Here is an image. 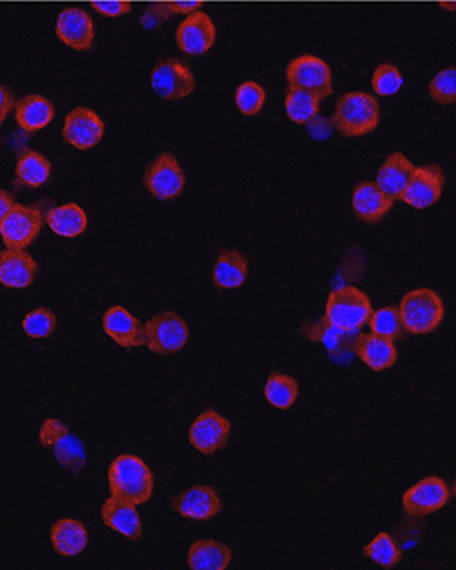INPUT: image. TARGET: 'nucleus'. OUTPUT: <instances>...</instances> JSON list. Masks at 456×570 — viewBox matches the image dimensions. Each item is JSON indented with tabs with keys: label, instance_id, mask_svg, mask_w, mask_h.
<instances>
[{
	"label": "nucleus",
	"instance_id": "nucleus-7",
	"mask_svg": "<svg viewBox=\"0 0 456 570\" xmlns=\"http://www.w3.org/2000/svg\"><path fill=\"white\" fill-rule=\"evenodd\" d=\"M289 88H301L316 95L319 100L332 95V70L322 58L301 55L287 65Z\"/></svg>",
	"mask_w": 456,
	"mask_h": 570
},
{
	"label": "nucleus",
	"instance_id": "nucleus-6",
	"mask_svg": "<svg viewBox=\"0 0 456 570\" xmlns=\"http://www.w3.org/2000/svg\"><path fill=\"white\" fill-rule=\"evenodd\" d=\"M40 445L54 451L55 459L72 473H78L87 463V456L82 443L68 430V426L59 418H47L39 431Z\"/></svg>",
	"mask_w": 456,
	"mask_h": 570
},
{
	"label": "nucleus",
	"instance_id": "nucleus-20",
	"mask_svg": "<svg viewBox=\"0 0 456 570\" xmlns=\"http://www.w3.org/2000/svg\"><path fill=\"white\" fill-rule=\"evenodd\" d=\"M395 199L390 198L375 183L365 181L355 188L352 208L357 218L367 224H377L389 214Z\"/></svg>",
	"mask_w": 456,
	"mask_h": 570
},
{
	"label": "nucleus",
	"instance_id": "nucleus-37",
	"mask_svg": "<svg viewBox=\"0 0 456 570\" xmlns=\"http://www.w3.org/2000/svg\"><path fill=\"white\" fill-rule=\"evenodd\" d=\"M402 85V73L392 63H382L372 75V87L379 97H392L400 92Z\"/></svg>",
	"mask_w": 456,
	"mask_h": 570
},
{
	"label": "nucleus",
	"instance_id": "nucleus-43",
	"mask_svg": "<svg viewBox=\"0 0 456 570\" xmlns=\"http://www.w3.org/2000/svg\"><path fill=\"white\" fill-rule=\"evenodd\" d=\"M14 204L15 201L12 198V194L7 193L4 189H0V226L4 223V219L7 218V214H9Z\"/></svg>",
	"mask_w": 456,
	"mask_h": 570
},
{
	"label": "nucleus",
	"instance_id": "nucleus-15",
	"mask_svg": "<svg viewBox=\"0 0 456 570\" xmlns=\"http://www.w3.org/2000/svg\"><path fill=\"white\" fill-rule=\"evenodd\" d=\"M216 42V27L208 14L196 10L193 14L186 15L176 30V44L181 52L199 57L209 52Z\"/></svg>",
	"mask_w": 456,
	"mask_h": 570
},
{
	"label": "nucleus",
	"instance_id": "nucleus-39",
	"mask_svg": "<svg viewBox=\"0 0 456 570\" xmlns=\"http://www.w3.org/2000/svg\"><path fill=\"white\" fill-rule=\"evenodd\" d=\"M170 17V10L166 7V2H155V4H150L145 14L141 15L140 22L146 29H153L156 25L166 22Z\"/></svg>",
	"mask_w": 456,
	"mask_h": 570
},
{
	"label": "nucleus",
	"instance_id": "nucleus-44",
	"mask_svg": "<svg viewBox=\"0 0 456 570\" xmlns=\"http://www.w3.org/2000/svg\"><path fill=\"white\" fill-rule=\"evenodd\" d=\"M440 5H442L443 9L452 10V12L455 10V4H453V2H442Z\"/></svg>",
	"mask_w": 456,
	"mask_h": 570
},
{
	"label": "nucleus",
	"instance_id": "nucleus-4",
	"mask_svg": "<svg viewBox=\"0 0 456 570\" xmlns=\"http://www.w3.org/2000/svg\"><path fill=\"white\" fill-rule=\"evenodd\" d=\"M369 295L357 287H340L330 292L326 304V317L330 325L345 332H357L369 322L372 315Z\"/></svg>",
	"mask_w": 456,
	"mask_h": 570
},
{
	"label": "nucleus",
	"instance_id": "nucleus-2",
	"mask_svg": "<svg viewBox=\"0 0 456 570\" xmlns=\"http://www.w3.org/2000/svg\"><path fill=\"white\" fill-rule=\"evenodd\" d=\"M334 125L347 138L369 135L379 126L380 105L365 92L345 93L335 103Z\"/></svg>",
	"mask_w": 456,
	"mask_h": 570
},
{
	"label": "nucleus",
	"instance_id": "nucleus-8",
	"mask_svg": "<svg viewBox=\"0 0 456 570\" xmlns=\"http://www.w3.org/2000/svg\"><path fill=\"white\" fill-rule=\"evenodd\" d=\"M151 87L158 97L181 100L195 92V75L186 63L178 58H166L156 63L151 72Z\"/></svg>",
	"mask_w": 456,
	"mask_h": 570
},
{
	"label": "nucleus",
	"instance_id": "nucleus-9",
	"mask_svg": "<svg viewBox=\"0 0 456 570\" xmlns=\"http://www.w3.org/2000/svg\"><path fill=\"white\" fill-rule=\"evenodd\" d=\"M44 226L39 208L15 203L0 226V236L7 249H27L34 244Z\"/></svg>",
	"mask_w": 456,
	"mask_h": 570
},
{
	"label": "nucleus",
	"instance_id": "nucleus-34",
	"mask_svg": "<svg viewBox=\"0 0 456 570\" xmlns=\"http://www.w3.org/2000/svg\"><path fill=\"white\" fill-rule=\"evenodd\" d=\"M367 324L370 325L372 334L380 335L385 339H402L403 334H405L397 307H384V309L375 310L370 315Z\"/></svg>",
	"mask_w": 456,
	"mask_h": 570
},
{
	"label": "nucleus",
	"instance_id": "nucleus-31",
	"mask_svg": "<svg viewBox=\"0 0 456 570\" xmlns=\"http://www.w3.org/2000/svg\"><path fill=\"white\" fill-rule=\"evenodd\" d=\"M319 98L301 88H289L286 97L287 118L297 125H306L319 115Z\"/></svg>",
	"mask_w": 456,
	"mask_h": 570
},
{
	"label": "nucleus",
	"instance_id": "nucleus-30",
	"mask_svg": "<svg viewBox=\"0 0 456 570\" xmlns=\"http://www.w3.org/2000/svg\"><path fill=\"white\" fill-rule=\"evenodd\" d=\"M264 397L277 410H289L299 397V383L284 373H271L264 387Z\"/></svg>",
	"mask_w": 456,
	"mask_h": 570
},
{
	"label": "nucleus",
	"instance_id": "nucleus-23",
	"mask_svg": "<svg viewBox=\"0 0 456 570\" xmlns=\"http://www.w3.org/2000/svg\"><path fill=\"white\" fill-rule=\"evenodd\" d=\"M50 541L55 552L64 557L82 554L88 546L87 527L72 517H64L55 522L50 529Z\"/></svg>",
	"mask_w": 456,
	"mask_h": 570
},
{
	"label": "nucleus",
	"instance_id": "nucleus-26",
	"mask_svg": "<svg viewBox=\"0 0 456 570\" xmlns=\"http://www.w3.org/2000/svg\"><path fill=\"white\" fill-rule=\"evenodd\" d=\"M231 561V549L213 539H199L191 544L188 551V566L193 570H224Z\"/></svg>",
	"mask_w": 456,
	"mask_h": 570
},
{
	"label": "nucleus",
	"instance_id": "nucleus-1",
	"mask_svg": "<svg viewBox=\"0 0 456 570\" xmlns=\"http://www.w3.org/2000/svg\"><path fill=\"white\" fill-rule=\"evenodd\" d=\"M108 488L112 498L140 506L150 501L155 478L150 466L133 455H120L108 466Z\"/></svg>",
	"mask_w": 456,
	"mask_h": 570
},
{
	"label": "nucleus",
	"instance_id": "nucleus-14",
	"mask_svg": "<svg viewBox=\"0 0 456 570\" xmlns=\"http://www.w3.org/2000/svg\"><path fill=\"white\" fill-rule=\"evenodd\" d=\"M105 135V123L87 107L75 108L65 118L62 136L68 145L80 151L92 150Z\"/></svg>",
	"mask_w": 456,
	"mask_h": 570
},
{
	"label": "nucleus",
	"instance_id": "nucleus-27",
	"mask_svg": "<svg viewBox=\"0 0 456 570\" xmlns=\"http://www.w3.org/2000/svg\"><path fill=\"white\" fill-rule=\"evenodd\" d=\"M248 259L239 251H224L214 264L213 282L218 289H239L248 279Z\"/></svg>",
	"mask_w": 456,
	"mask_h": 570
},
{
	"label": "nucleus",
	"instance_id": "nucleus-13",
	"mask_svg": "<svg viewBox=\"0 0 456 570\" xmlns=\"http://www.w3.org/2000/svg\"><path fill=\"white\" fill-rule=\"evenodd\" d=\"M231 423L218 411L206 410L190 426V443L203 455H214L228 445Z\"/></svg>",
	"mask_w": 456,
	"mask_h": 570
},
{
	"label": "nucleus",
	"instance_id": "nucleus-3",
	"mask_svg": "<svg viewBox=\"0 0 456 570\" xmlns=\"http://www.w3.org/2000/svg\"><path fill=\"white\" fill-rule=\"evenodd\" d=\"M398 314L405 332L413 335L432 334L442 324L445 305L433 289H417L403 295Z\"/></svg>",
	"mask_w": 456,
	"mask_h": 570
},
{
	"label": "nucleus",
	"instance_id": "nucleus-36",
	"mask_svg": "<svg viewBox=\"0 0 456 570\" xmlns=\"http://www.w3.org/2000/svg\"><path fill=\"white\" fill-rule=\"evenodd\" d=\"M266 103V90L256 82H244L236 90V107L246 116H256Z\"/></svg>",
	"mask_w": 456,
	"mask_h": 570
},
{
	"label": "nucleus",
	"instance_id": "nucleus-42",
	"mask_svg": "<svg viewBox=\"0 0 456 570\" xmlns=\"http://www.w3.org/2000/svg\"><path fill=\"white\" fill-rule=\"evenodd\" d=\"M171 15H190L201 9V2H166Z\"/></svg>",
	"mask_w": 456,
	"mask_h": 570
},
{
	"label": "nucleus",
	"instance_id": "nucleus-24",
	"mask_svg": "<svg viewBox=\"0 0 456 570\" xmlns=\"http://www.w3.org/2000/svg\"><path fill=\"white\" fill-rule=\"evenodd\" d=\"M54 118V103L42 95H27L15 103V121L27 133L44 130Z\"/></svg>",
	"mask_w": 456,
	"mask_h": 570
},
{
	"label": "nucleus",
	"instance_id": "nucleus-5",
	"mask_svg": "<svg viewBox=\"0 0 456 570\" xmlns=\"http://www.w3.org/2000/svg\"><path fill=\"white\" fill-rule=\"evenodd\" d=\"M145 345L156 355H173L190 342V329L180 315L170 310L153 315L146 325Z\"/></svg>",
	"mask_w": 456,
	"mask_h": 570
},
{
	"label": "nucleus",
	"instance_id": "nucleus-41",
	"mask_svg": "<svg viewBox=\"0 0 456 570\" xmlns=\"http://www.w3.org/2000/svg\"><path fill=\"white\" fill-rule=\"evenodd\" d=\"M15 97L9 88L0 85V123H4L5 118L14 110Z\"/></svg>",
	"mask_w": 456,
	"mask_h": 570
},
{
	"label": "nucleus",
	"instance_id": "nucleus-11",
	"mask_svg": "<svg viewBox=\"0 0 456 570\" xmlns=\"http://www.w3.org/2000/svg\"><path fill=\"white\" fill-rule=\"evenodd\" d=\"M450 499L447 481L437 476L422 479L403 493L402 504L408 516L422 517L445 508Z\"/></svg>",
	"mask_w": 456,
	"mask_h": 570
},
{
	"label": "nucleus",
	"instance_id": "nucleus-40",
	"mask_svg": "<svg viewBox=\"0 0 456 570\" xmlns=\"http://www.w3.org/2000/svg\"><path fill=\"white\" fill-rule=\"evenodd\" d=\"M93 9L97 10L98 14L103 17H120V15L128 14L131 12V2L125 0H115V2H92Z\"/></svg>",
	"mask_w": 456,
	"mask_h": 570
},
{
	"label": "nucleus",
	"instance_id": "nucleus-12",
	"mask_svg": "<svg viewBox=\"0 0 456 570\" xmlns=\"http://www.w3.org/2000/svg\"><path fill=\"white\" fill-rule=\"evenodd\" d=\"M445 174L438 165H425L415 168L407 188L403 191V203L415 209L432 208L442 198Z\"/></svg>",
	"mask_w": 456,
	"mask_h": 570
},
{
	"label": "nucleus",
	"instance_id": "nucleus-29",
	"mask_svg": "<svg viewBox=\"0 0 456 570\" xmlns=\"http://www.w3.org/2000/svg\"><path fill=\"white\" fill-rule=\"evenodd\" d=\"M52 165L44 155L37 151L27 150L19 156L15 166V176L20 186L40 188L49 181Z\"/></svg>",
	"mask_w": 456,
	"mask_h": 570
},
{
	"label": "nucleus",
	"instance_id": "nucleus-19",
	"mask_svg": "<svg viewBox=\"0 0 456 570\" xmlns=\"http://www.w3.org/2000/svg\"><path fill=\"white\" fill-rule=\"evenodd\" d=\"M39 264L24 249L0 251V284L9 289H27L34 284Z\"/></svg>",
	"mask_w": 456,
	"mask_h": 570
},
{
	"label": "nucleus",
	"instance_id": "nucleus-10",
	"mask_svg": "<svg viewBox=\"0 0 456 570\" xmlns=\"http://www.w3.org/2000/svg\"><path fill=\"white\" fill-rule=\"evenodd\" d=\"M186 176L180 163L171 153L158 156L145 173V186L151 196L160 201H170L183 193Z\"/></svg>",
	"mask_w": 456,
	"mask_h": 570
},
{
	"label": "nucleus",
	"instance_id": "nucleus-18",
	"mask_svg": "<svg viewBox=\"0 0 456 570\" xmlns=\"http://www.w3.org/2000/svg\"><path fill=\"white\" fill-rule=\"evenodd\" d=\"M103 330L113 342L123 348L145 345V329L122 305H113L102 319Z\"/></svg>",
	"mask_w": 456,
	"mask_h": 570
},
{
	"label": "nucleus",
	"instance_id": "nucleus-32",
	"mask_svg": "<svg viewBox=\"0 0 456 570\" xmlns=\"http://www.w3.org/2000/svg\"><path fill=\"white\" fill-rule=\"evenodd\" d=\"M304 334L309 339L314 340V342L322 343L334 355L344 352L347 345L352 347V343L355 340L354 337H349L350 334H355V332H345V330L337 329L334 325H330L326 319L312 324L311 329H307V332H304Z\"/></svg>",
	"mask_w": 456,
	"mask_h": 570
},
{
	"label": "nucleus",
	"instance_id": "nucleus-21",
	"mask_svg": "<svg viewBox=\"0 0 456 570\" xmlns=\"http://www.w3.org/2000/svg\"><path fill=\"white\" fill-rule=\"evenodd\" d=\"M355 355L374 372H385L397 362V347L393 340L375 334H359L352 343Z\"/></svg>",
	"mask_w": 456,
	"mask_h": 570
},
{
	"label": "nucleus",
	"instance_id": "nucleus-22",
	"mask_svg": "<svg viewBox=\"0 0 456 570\" xmlns=\"http://www.w3.org/2000/svg\"><path fill=\"white\" fill-rule=\"evenodd\" d=\"M100 517L105 526L110 527L130 541H138L143 536V524L136 506L120 499L108 498L100 508Z\"/></svg>",
	"mask_w": 456,
	"mask_h": 570
},
{
	"label": "nucleus",
	"instance_id": "nucleus-28",
	"mask_svg": "<svg viewBox=\"0 0 456 570\" xmlns=\"http://www.w3.org/2000/svg\"><path fill=\"white\" fill-rule=\"evenodd\" d=\"M47 226L60 237H78L87 231V213L78 204L67 203L59 208L50 209L47 213Z\"/></svg>",
	"mask_w": 456,
	"mask_h": 570
},
{
	"label": "nucleus",
	"instance_id": "nucleus-38",
	"mask_svg": "<svg viewBox=\"0 0 456 570\" xmlns=\"http://www.w3.org/2000/svg\"><path fill=\"white\" fill-rule=\"evenodd\" d=\"M430 97L440 105H453L456 102V68H445L430 82Z\"/></svg>",
	"mask_w": 456,
	"mask_h": 570
},
{
	"label": "nucleus",
	"instance_id": "nucleus-17",
	"mask_svg": "<svg viewBox=\"0 0 456 570\" xmlns=\"http://www.w3.org/2000/svg\"><path fill=\"white\" fill-rule=\"evenodd\" d=\"M173 508L180 516L193 521H208L223 511L219 494L211 486H193L173 501Z\"/></svg>",
	"mask_w": 456,
	"mask_h": 570
},
{
	"label": "nucleus",
	"instance_id": "nucleus-16",
	"mask_svg": "<svg viewBox=\"0 0 456 570\" xmlns=\"http://www.w3.org/2000/svg\"><path fill=\"white\" fill-rule=\"evenodd\" d=\"M55 34L62 44L70 49L85 52L92 49L95 40V27L87 10L67 7L62 10L55 24Z\"/></svg>",
	"mask_w": 456,
	"mask_h": 570
},
{
	"label": "nucleus",
	"instance_id": "nucleus-35",
	"mask_svg": "<svg viewBox=\"0 0 456 570\" xmlns=\"http://www.w3.org/2000/svg\"><path fill=\"white\" fill-rule=\"evenodd\" d=\"M22 329L30 339H47L57 329V315L54 310L39 307L22 319Z\"/></svg>",
	"mask_w": 456,
	"mask_h": 570
},
{
	"label": "nucleus",
	"instance_id": "nucleus-33",
	"mask_svg": "<svg viewBox=\"0 0 456 570\" xmlns=\"http://www.w3.org/2000/svg\"><path fill=\"white\" fill-rule=\"evenodd\" d=\"M364 554L370 561L385 569L397 566L398 562L402 561V552L398 549L397 542L393 541V537L387 532L377 534L372 542L364 547Z\"/></svg>",
	"mask_w": 456,
	"mask_h": 570
},
{
	"label": "nucleus",
	"instance_id": "nucleus-25",
	"mask_svg": "<svg viewBox=\"0 0 456 570\" xmlns=\"http://www.w3.org/2000/svg\"><path fill=\"white\" fill-rule=\"evenodd\" d=\"M415 166L407 156L397 151L387 158L384 165L380 166L375 184L379 186L390 198L400 199L403 191L407 188L408 181L412 178Z\"/></svg>",
	"mask_w": 456,
	"mask_h": 570
}]
</instances>
